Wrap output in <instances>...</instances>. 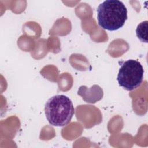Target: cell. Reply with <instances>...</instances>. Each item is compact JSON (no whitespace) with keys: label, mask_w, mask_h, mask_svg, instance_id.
Listing matches in <instances>:
<instances>
[{"label":"cell","mask_w":148,"mask_h":148,"mask_svg":"<svg viewBox=\"0 0 148 148\" xmlns=\"http://www.w3.org/2000/svg\"><path fill=\"white\" fill-rule=\"evenodd\" d=\"M147 20L142 21L137 26L136 29V36L142 42L147 43Z\"/></svg>","instance_id":"5b68a950"},{"label":"cell","mask_w":148,"mask_h":148,"mask_svg":"<svg viewBox=\"0 0 148 148\" xmlns=\"http://www.w3.org/2000/svg\"><path fill=\"white\" fill-rule=\"evenodd\" d=\"M99 25L108 31H116L121 28L127 19V9L119 0H106L99 4L97 10Z\"/></svg>","instance_id":"6da1fadb"},{"label":"cell","mask_w":148,"mask_h":148,"mask_svg":"<svg viewBox=\"0 0 148 148\" xmlns=\"http://www.w3.org/2000/svg\"><path fill=\"white\" fill-rule=\"evenodd\" d=\"M45 113L49 123L56 127L66 125L75 114L72 101L66 95H56L50 98L45 106Z\"/></svg>","instance_id":"7a4b0ae2"},{"label":"cell","mask_w":148,"mask_h":148,"mask_svg":"<svg viewBox=\"0 0 148 148\" xmlns=\"http://www.w3.org/2000/svg\"><path fill=\"white\" fill-rule=\"evenodd\" d=\"M143 73V66L139 61L128 60L121 65L117 80L121 87L130 91L140 86Z\"/></svg>","instance_id":"3957f363"},{"label":"cell","mask_w":148,"mask_h":148,"mask_svg":"<svg viewBox=\"0 0 148 148\" xmlns=\"http://www.w3.org/2000/svg\"><path fill=\"white\" fill-rule=\"evenodd\" d=\"M78 94L82 95L83 98L84 99L88 95H90L88 101L90 103H95L96 101L100 100L103 96V91L101 88L97 86L94 85L90 88H87L86 86H81L78 90Z\"/></svg>","instance_id":"277c9868"}]
</instances>
